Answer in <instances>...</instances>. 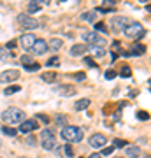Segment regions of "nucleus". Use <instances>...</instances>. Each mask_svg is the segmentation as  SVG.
Returning a JSON list of instances; mask_svg holds the SVG:
<instances>
[{
	"mask_svg": "<svg viewBox=\"0 0 151 158\" xmlns=\"http://www.w3.org/2000/svg\"><path fill=\"white\" fill-rule=\"evenodd\" d=\"M2 119L9 125H18L21 121H25V111H21L18 107H9L2 113Z\"/></svg>",
	"mask_w": 151,
	"mask_h": 158,
	"instance_id": "obj_1",
	"label": "nucleus"
},
{
	"mask_svg": "<svg viewBox=\"0 0 151 158\" xmlns=\"http://www.w3.org/2000/svg\"><path fill=\"white\" fill-rule=\"evenodd\" d=\"M60 135L67 142H81L83 141V128H79V126H63Z\"/></svg>",
	"mask_w": 151,
	"mask_h": 158,
	"instance_id": "obj_2",
	"label": "nucleus"
},
{
	"mask_svg": "<svg viewBox=\"0 0 151 158\" xmlns=\"http://www.w3.org/2000/svg\"><path fill=\"white\" fill-rule=\"evenodd\" d=\"M125 35L127 37H130V39H135V41H141L142 37L146 35V30H144V26H142L141 23H128L127 26H125Z\"/></svg>",
	"mask_w": 151,
	"mask_h": 158,
	"instance_id": "obj_3",
	"label": "nucleus"
},
{
	"mask_svg": "<svg viewBox=\"0 0 151 158\" xmlns=\"http://www.w3.org/2000/svg\"><path fill=\"white\" fill-rule=\"evenodd\" d=\"M40 144L44 149H55L56 147V137H55V132L49 130V128H46V130H42V134H40Z\"/></svg>",
	"mask_w": 151,
	"mask_h": 158,
	"instance_id": "obj_4",
	"label": "nucleus"
},
{
	"mask_svg": "<svg viewBox=\"0 0 151 158\" xmlns=\"http://www.w3.org/2000/svg\"><path fill=\"white\" fill-rule=\"evenodd\" d=\"M18 25L23 30H35V28H39V21L33 20L28 14H20L18 16Z\"/></svg>",
	"mask_w": 151,
	"mask_h": 158,
	"instance_id": "obj_5",
	"label": "nucleus"
},
{
	"mask_svg": "<svg viewBox=\"0 0 151 158\" xmlns=\"http://www.w3.org/2000/svg\"><path fill=\"white\" fill-rule=\"evenodd\" d=\"M83 39L86 41V44H90L91 48H104V46H105L104 37H100L97 32H86V33L83 35Z\"/></svg>",
	"mask_w": 151,
	"mask_h": 158,
	"instance_id": "obj_6",
	"label": "nucleus"
},
{
	"mask_svg": "<svg viewBox=\"0 0 151 158\" xmlns=\"http://www.w3.org/2000/svg\"><path fill=\"white\" fill-rule=\"evenodd\" d=\"M130 23V20L128 18H125V16H116V18H112L111 20V25H112V30L116 32H123L125 30V26Z\"/></svg>",
	"mask_w": 151,
	"mask_h": 158,
	"instance_id": "obj_7",
	"label": "nucleus"
},
{
	"mask_svg": "<svg viewBox=\"0 0 151 158\" xmlns=\"http://www.w3.org/2000/svg\"><path fill=\"white\" fill-rule=\"evenodd\" d=\"M37 128H39L37 119H35V118H32V119H25V121H21L20 132H23V134H28V132H33V130H37Z\"/></svg>",
	"mask_w": 151,
	"mask_h": 158,
	"instance_id": "obj_8",
	"label": "nucleus"
},
{
	"mask_svg": "<svg viewBox=\"0 0 151 158\" xmlns=\"http://www.w3.org/2000/svg\"><path fill=\"white\" fill-rule=\"evenodd\" d=\"M105 142H107V139H105V135H102V134H93V135L88 139V144H90L91 147H104Z\"/></svg>",
	"mask_w": 151,
	"mask_h": 158,
	"instance_id": "obj_9",
	"label": "nucleus"
},
{
	"mask_svg": "<svg viewBox=\"0 0 151 158\" xmlns=\"http://www.w3.org/2000/svg\"><path fill=\"white\" fill-rule=\"evenodd\" d=\"M35 39H37V37H35V35H33L32 32H30V33H23V35L20 37V44H21V48H23V49H32V46H33Z\"/></svg>",
	"mask_w": 151,
	"mask_h": 158,
	"instance_id": "obj_10",
	"label": "nucleus"
},
{
	"mask_svg": "<svg viewBox=\"0 0 151 158\" xmlns=\"http://www.w3.org/2000/svg\"><path fill=\"white\" fill-rule=\"evenodd\" d=\"M18 77H20V72L11 69V70H5V72L0 74V83H14Z\"/></svg>",
	"mask_w": 151,
	"mask_h": 158,
	"instance_id": "obj_11",
	"label": "nucleus"
},
{
	"mask_svg": "<svg viewBox=\"0 0 151 158\" xmlns=\"http://www.w3.org/2000/svg\"><path fill=\"white\" fill-rule=\"evenodd\" d=\"M46 51H48V42L42 39H35L33 46H32V53L33 54H46Z\"/></svg>",
	"mask_w": 151,
	"mask_h": 158,
	"instance_id": "obj_12",
	"label": "nucleus"
},
{
	"mask_svg": "<svg viewBox=\"0 0 151 158\" xmlns=\"http://www.w3.org/2000/svg\"><path fill=\"white\" fill-rule=\"evenodd\" d=\"M86 51H88V46H86V44H74L71 48L72 56H81V54H84Z\"/></svg>",
	"mask_w": 151,
	"mask_h": 158,
	"instance_id": "obj_13",
	"label": "nucleus"
},
{
	"mask_svg": "<svg viewBox=\"0 0 151 158\" xmlns=\"http://www.w3.org/2000/svg\"><path fill=\"white\" fill-rule=\"evenodd\" d=\"M125 155L128 158H139L141 156V147L139 146H125Z\"/></svg>",
	"mask_w": 151,
	"mask_h": 158,
	"instance_id": "obj_14",
	"label": "nucleus"
},
{
	"mask_svg": "<svg viewBox=\"0 0 151 158\" xmlns=\"http://www.w3.org/2000/svg\"><path fill=\"white\" fill-rule=\"evenodd\" d=\"M55 90L60 93V97H72V95L76 93L74 86H56Z\"/></svg>",
	"mask_w": 151,
	"mask_h": 158,
	"instance_id": "obj_15",
	"label": "nucleus"
},
{
	"mask_svg": "<svg viewBox=\"0 0 151 158\" xmlns=\"http://www.w3.org/2000/svg\"><path fill=\"white\" fill-rule=\"evenodd\" d=\"M144 53H146V48H144L142 44H135L130 51H128V56H142Z\"/></svg>",
	"mask_w": 151,
	"mask_h": 158,
	"instance_id": "obj_16",
	"label": "nucleus"
},
{
	"mask_svg": "<svg viewBox=\"0 0 151 158\" xmlns=\"http://www.w3.org/2000/svg\"><path fill=\"white\" fill-rule=\"evenodd\" d=\"M90 107V100L88 98H79V100H76V104H74V109L76 111H84V109H88Z\"/></svg>",
	"mask_w": 151,
	"mask_h": 158,
	"instance_id": "obj_17",
	"label": "nucleus"
},
{
	"mask_svg": "<svg viewBox=\"0 0 151 158\" xmlns=\"http://www.w3.org/2000/svg\"><path fill=\"white\" fill-rule=\"evenodd\" d=\"M61 46H63V41H61V39H51L49 44H48V49H53V51H60Z\"/></svg>",
	"mask_w": 151,
	"mask_h": 158,
	"instance_id": "obj_18",
	"label": "nucleus"
},
{
	"mask_svg": "<svg viewBox=\"0 0 151 158\" xmlns=\"http://www.w3.org/2000/svg\"><path fill=\"white\" fill-rule=\"evenodd\" d=\"M81 20H83V21H88V23H95V20H97V12H95V11L83 12V14H81Z\"/></svg>",
	"mask_w": 151,
	"mask_h": 158,
	"instance_id": "obj_19",
	"label": "nucleus"
},
{
	"mask_svg": "<svg viewBox=\"0 0 151 158\" xmlns=\"http://www.w3.org/2000/svg\"><path fill=\"white\" fill-rule=\"evenodd\" d=\"M42 7V0H32L28 4V12H39Z\"/></svg>",
	"mask_w": 151,
	"mask_h": 158,
	"instance_id": "obj_20",
	"label": "nucleus"
},
{
	"mask_svg": "<svg viewBox=\"0 0 151 158\" xmlns=\"http://www.w3.org/2000/svg\"><path fill=\"white\" fill-rule=\"evenodd\" d=\"M90 53L95 56V58H104L105 49H104V48H90Z\"/></svg>",
	"mask_w": 151,
	"mask_h": 158,
	"instance_id": "obj_21",
	"label": "nucleus"
},
{
	"mask_svg": "<svg viewBox=\"0 0 151 158\" xmlns=\"http://www.w3.org/2000/svg\"><path fill=\"white\" fill-rule=\"evenodd\" d=\"M56 72H46V74H42V81H46V83H55L56 81Z\"/></svg>",
	"mask_w": 151,
	"mask_h": 158,
	"instance_id": "obj_22",
	"label": "nucleus"
},
{
	"mask_svg": "<svg viewBox=\"0 0 151 158\" xmlns=\"http://www.w3.org/2000/svg\"><path fill=\"white\" fill-rule=\"evenodd\" d=\"M20 90H21V86H20V84H12V86H7V88L4 90V93H5V95H7V97H9V95H14V93H18Z\"/></svg>",
	"mask_w": 151,
	"mask_h": 158,
	"instance_id": "obj_23",
	"label": "nucleus"
},
{
	"mask_svg": "<svg viewBox=\"0 0 151 158\" xmlns=\"http://www.w3.org/2000/svg\"><path fill=\"white\" fill-rule=\"evenodd\" d=\"M2 134L4 135H9V137H16L18 135V130L16 128H11V126H2Z\"/></svg>",
	"mask_w": 151,
	"mask_h": 158,
	"instance_id": "obj_24",
	"label": "nucleus"
},
{
	"mask_svg": "<svg viewBox=\"0 0 151 158\" xmlns=\"http://www.w3.org/2000/svg\"><path fill=\"white\" fill-rule=\"evenodd\" d=\"M120 76H121V77H125V79H127V77H130V76H132L130 67H127V65H125V67H121V72H120Z\"/></svg>",
	"mask_w": 151,
	"mask_h": 158,
	"instance_id": "obj_25",
	"label": "nucleus"
},
{
	"mask_svg": "<svg viewBox=\"0 0 151 158\" xmlns=\"http://www.w3.org/2000/svg\"><path fill=\"white\" fill-rule=\"evenodd\" d=\"M137 119L148 121V119H149V113H146V111H137Z\"/></svg>",
	"mask_w": 151,
	"mask_h": 158,
	"instance_id": "obj_26",
	"label": "nucleus"
},
{
	"mask_svg": "<svg viewBox=\"0 0 151 158\" xmlns=\"http://www.w3.org/2000/svg\"><path fill=\"white\" fill-rule=\"evenodd\" d=\"M25 70H28V72H37L40 69V65L39 63H30V65H27V67H23Z\"/></svg>",
	"mask_w": 151,
	"mask_h": 158,
	"instance_id": "obj_27",
	"label": "nucleus"
},
{
	"mask_svg": "<svg viewBox=\"0 0 151 158\" xmlns=\"http://www.w3.org/2000/svg\"><path fill=\"white\" fill-rule=\"evenodd\" d=\"M20 62L23 63V67L30 65V63H32V54H23V56H21V60H20Z\"/></svg>",
	"mask_w": 151,
	"mask_h": 158,
	"instance_id": "obj_28",
	"label": "nucleus"
},
{
	"mask_svg": "<svg viewBox=\"0 0 151 158\" xmlns=\"http://www.w3.org/2000/svg\"><path fill=\"white\" fill-rule=\"evenodd\" d=\"M95 12H102V14H105V12H114V7H104V5H100V7L95 9Z\"/></svg>",
	"mask_w": 151,
	"mask_h": 158,
	"instance_id": "obj_29",
	"label": "nucleus"
},
{
	"mask_svg": "<svg viewBox=\"0 0 151 158\" xmlns=\"http://www.w3.org/2000/svg\"><path fill=\"white\" fill-rule=\"evenodd\" d=\"M58 63H60V58H58V56H51L49 60L46 62V65H48V67H53V65H58Z\"/></svg>",
	"mask_w": 151,
	"mask_h": 158,
	"instance_id": "obj_30",
	"label": "nucleus"
},
{
	"mask_svg": "<svg viewBox=\"0 0 151 158\" xmlns=\"http://www.w3.org/2000/svg\"><path fill=\"white\" fill-rule=\"evenodd\" d=\"M125 146H128V144L121 139H114V142H112V147H125Z\"/></svg>",
	"mask_w": 151,
	"mask_h": 158,
	"instance_id": "obj_31",
	"label": "nucleus"
},
{
	"mask_svg": "<svg viewBox=\"0 0 151 158\" xmlns=\"http://www.w3.org/2000/svg\"><path fill=\"white\" fill-rule=\"evenodd\" d=\"M95 30L97 32H102V33H107V28L104 23H95Z\"/></svg>",
	"mask_w": 151,
	"mask_h": 158,
	"instance_id": "obj_32",
	"label": "nucleus"
},
{
	"mask_svg": "<svg viewBox=\"0 0 151 158\" xmlns=\"http://www.w3.org/2000/svg\"><path fill=\"white\" fill-rule=\"evenodd\" d=\"M112 153H114V147H104L100 156H109V155H112Z\"/></svg>",
	"mask_w": 151,
	"mask_h": 158,
	"instance_id": "obj_33",
	"label": "nucleus"
},
{
	"mask_svg": "<svg viewBox=\"0 0 151 158\" xmlns=\"http://www.w3.org/2000/svg\"><path fill=\"white\" fill-rule=\"evenodd\" d=\"M35 119H39V121H42L44 125H48V123H49V118H48L46 114H37V118H35Z\"/></svg>",
	"mask_w": 151,
	"mask_h": 158,
	"instance_id": "obj_34",
	"label": "nucleus"
},
{
	"mask_svg": "<svg viewBox=\"0 0 151 158\" xmlns=\"http://www.w3.org/2000/svg\"><path fill=\"white\" fill-rule=\"evenodd\" d=\"M35 139H37V137L28 135V137H27V144H28V146H35V144H37V141H35Z\"/></svg>",
	"mask_w": 151,
	"mask_h": 158,
	"instance_id": "obj_35",
	"label": "nucleus"
},
{
	"mask_svg": "<svg viewBox=\"0 0 151 158\" xmlns=\"http://www.w3.org/2000/svg\"><path fill=\"white\" fill-rule=\"evenodd\" d=\"M63 151H65V156H72V155H74V151H72V146H71V144H67V146L63 147Z\"/></svg>",
	"mask_w": 151,
	"mask_h": 158,
	"instance_id": "obj_36",
	"label": "nucleus"
},
{
	"mask_svg": "<svg viewBox=\"0 0 151 158\" xmlns=\"http://www.w3.org/2000/svg\"><path fill=\"white\" fill-rule=\"evenodd\" d=\"M84 63H86V65H88V67H91V69H97V63L93 62V60H91V58H88V56H86V58H84Z\"/></svg>",
	"mask_w": 151,
	"mask_h": 158,
	"instance_id": "obj_37",
	"label": "nucleus"
},
{
	"mask_svg": "<svg viewBox=\"0 0 151 158\" xmlns=\"http://www.w3.org/2000/svg\"><path fill=\"white\" fill-rule=\"evenodd\" d=\"M114 77H116V70L109 69V70L105 72V79H114Z\"/></svg>",
	"mask_w": 151,
	"mask_h": 158,
	"instance_id": "obj_38",
	"label": "nucleus"
},
{
	"mask_svg": "<svg viewBox=\"0 0 151 158\" xmlns=\"http://www.w3.org/2000/svg\"><path fill=\"white\" fill-rule=\"evenodd\" d=\"M74 79H76V81H84L86 76H84V72H77V74H74Z\"/></svg>",
	"mask_w": 151,
	"mask_h": 158,
	"instance_id": "obj_39",
	"label": "nucleus"
},
{
	"mask_svg": "<svg viewBox=\"0 0 151 158\" xmlns=\"http://www.w3.org/2000/svg\"><path fill=\"white\" fill-rule=\"evenodd\" d=\"M16 44H18L16 41H9V42H7V46H5V48H7V49H14V48H16Z\"/></svg>",
	"mask_w": 151,
	"mask_h": 158,
	"instance_id": "obj_40",
	"label": "nucleus"
},
{
	"mask_svg": "<svg viewBox=\"0 0 151 158\" xmlns=\"http://www.w3.org/2000/svg\"><path fill=\"white\" fill-rule=\"evenodd\" d=\"M104 4H105V5H109V7H112V5L116 4V0H104ZM105 5H104V7H105Z\"/></svg>",
	"mask_w": 151,
	"mask_h": 158,
	"instance_id": "obj_41",
	"label": "nucleus"
},
{
	"mask_svg": "<svg viewBox=\"0 0 151 158\" xmlns=\"http://www.w3.org/2000/svg\"><path fill=\"white\" fill-rule=\"evenodd\" d=\"M7 54H9V53L5 51V49H4V48H0V60H2V58H5V56H7Z\"/></svg>",
	"mask_w": 151,
	"mask_h": 158,
	"instance_id": "obj_42",
	"label": "nucleus"
},
{
	"mask_svg": "<svg viewBox=\"0 0 151 158\" xmlns=\"http://www.w3.org/2000/svg\"><path fill=\"white\" fill-rule=\"evenodd\" d=\"M88 158H102V156H100V155H99V153H93V155H90V156H88Z\"/></svg>",
	"mask_w": 151,
	"mask_h": 158,
	"instance_id": "obj_43",
	"label": "nucleus"
},
{
	"mask_svg": "<svg viewBox=\"0 0 151 158\" xmlns=\"http://www.w3.org/2000/svg\"><path fill=\"white\" fill-rule=\"evenodd\" d=\"M141 2H142V4H144V2H148V0H141Z\"/></svg>",
	"mask_w": 151,
	"mask_h": 158,
	"instance_id": "obj_44",
	"label": "nucleus"
},
{
	"mask_svg": "<svg viewBox=\"0 0 151 158\" xmlns=\"http://www.w3.org/2000/svg\"><path fill=\"white\" fill-rule=\"evenodd\" d=\"M58 2H67V0H58Z\"/></svg>",
	"mask_w": 151,
	"mask_h": 158,
	"instance_id": "obj_45",
	"label": "nucleus"
},
{
	"mask_svg": "<svg viewBox=\"0 0 151 158\" xmlns=\"http://www.w3.org/2000/svg\"><path fill=\"white\" fill-rule=\"evenodd\" d=\"M20 158H25V156H20Z\"/></svg>",
	"mask_w": 151,
	"mask_h": 158,
	"instance_id": "obj_46",
	"label": "nucleus"
},
{
	"mask_svg": "<svg viewBox=\"0 0 151 158\" xmlns=\"http://www.w3.org/2000/svg\"><path fill=\"white\" fill-rule=\"evenodd\" d=\"M116 158H121V156H116Z\"/></svg>",
	"mask_w": 151,
	"mask_h": 158,
	"instance_id": "obj_47",
	"label": "nucleus"
}]
</instances>
